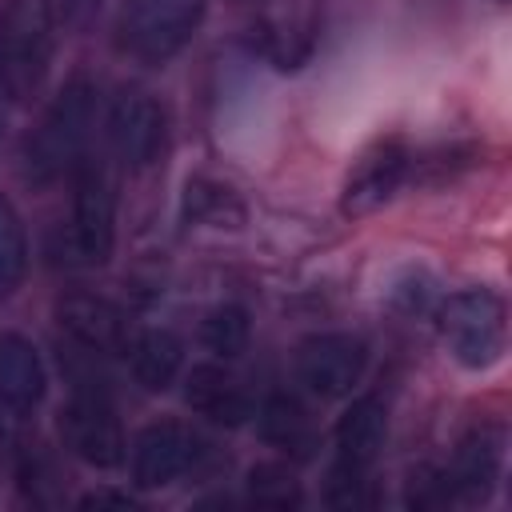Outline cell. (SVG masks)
<instances>
[{"label":"cell","mask_w":512,"mask_h":512,"mask_svg":"<svg viewBox=\"0 0 512 512\" xmlns=\"http://www.w3.org/2000/svg\"><path fill=\"white\" fill-rule=\"evenodd\" d=\"M96 96H100L96 84L76 76L44 108L40 124L32 128V136L24 144V172L36 184L60 180L64 172H76L84 164V152H88V140L96 128V112H100Z\"/></svg>","instance_id":"cell-1"},{"label":"cell","mask_w":512,"mask_h":512,"mask_svg":"<svg viewBox=\"0 0 512 512\" xmlns=\"http://www.w3.org/2000/svg\"><path fill=\"white\" fill-rule=\"evenodd\" d=\"M56 4L8 0L0 8V88L12 100H32L56 56Z\"/></svg>","instance_id":"cell-2"},{"label":"cell","mask_w":512,"mask_h":512,"mask_svg":"<svg viewBox=\"0 0 512 512\" xmlns=\"http://www.w3.org/2000/svg\"><path fill=\"white\" fill-rule=\"evenodd\" d=\"M436 332L456 364L492 368L508 348V304L496 288H464L436 312Z\"/></svg>","instance_id":"cell-3"},{"label":"cell","mask_w":512,"mask_h":512,"mask_svg":"<svg viewBox=\"0 0 512 512\" xmlns=\"http://www.w3.org/2000/svg\"><path fill=\"white\" fill-rule=\"evenodd\" d=\"M208 0H124L116 16V44L144 64L172 60L200 28Z\"/></svg>","instance_id":"cell-4"},{"label":"cell","mask_w":512,"mask_h":512,"mask_svg":"<svg viewBox=\"0 0 512 512\" xmlns=\"http://www.w3.org/2000/svg\"><path fill=\"white\" fill-rule=\"evenodd\" d=\"M112 240H116V196H112V184H108L104 168L84 160L76 168L72 220L60 232L56 260L68 264V268H96V264H104L112 256Z\"/></svg>","instance_id":"cell-5"},{"label":"cell","mask_w":512,"mask_h":512,"mask_svg":"<svg viewBox=\"0 0 512 512\" xmlns=\"http://www.w3.org/2000/svg\"><path fill=\"white\" fill-rule=\"evenodd\" d=\"M104 132L128 172L152 168L168 152V112L144 88H120L104 112Z\"/></svg>","instance_id":"cell-6"},{"label":"cell","mask_w":512,"mask_h":512,"mask_svg":"<svg viewBox=\"0 0 512 512\" xmlns=\"http://www.w3.org/2000/svg\"><path fill=\"white\" fill-rule=\"evenodd\" d=\"M204 456H208V444L200 440V432L176 420H160V424H148L132 444V480L144 492L168 488L200 472Z\"/></svg>","instance_id":"cell-7"},{"label":"cell","mask_w":512,"mask_h":512,"mask_svg":"<svg viewBox=\"0 0 512 512\" xmlns=\"http://www.w3.org/2000/svg\"><path fill=\"white\" fill-rule=\"evenodd\" d=\"M368 368V344L352 332H316L296 348V380L320 396L340 400L348 396Z\"/></svg>","instance_id":"cell-8"},{"label":"cell","mask_w":512,"mask_h":512,"mask_svg":"<svg viewBox=\"0 0 512 512\" xmlns=\"http://www.w3.org/2000/svg\"><path fill=\"white\" fill-rule=\"evenodd\" d=\"M60 440L88 468H116L124 460V428L112 404L96 392H76L60 408Z\"/></svg>","instance_id":"cell-9"},{"label":"cell","mask_w":512,"mask_h":512,"mask_svg":"<svg viewBox=\"0 0 512 512\" xmlns=\"http://www.w3.org/2000/svg\"><path fill=\"white\" fill-rule=\"evenodd\" d=\"M500 464H504V428L496 424H480L472 428L452 464L440 472V492L444 504H476L492 492V484L500 480Z\"/></svg>","instance_id":"cell-10"},{"label":"cell","mask_w":512,"mask_h":512,"mask_svg":"<svg viewBox=\"0 0 512 512\" xmlns=\"http://www.w3.org/2000/svg\"><path fill=\"white\" fill-rule=\"evenodd\" d=\"M56 320L84 352L96 356L120 352L128 344V316L96 292H64L56 300Z\"/></svg>","instance_id":"cell-11"},{"label":"cell","mask_w":512,"mask_h":512,"mask_svg":"<svg viewBox=\"0 0 512 512\" xmlns=\"http://www.w3.org/2000/svg\"><path fill=\"white\" fill-rule=\"evenodd\" d=\"M184 400L196 416L220 428H236L252 416V396L248 388L220 364H196L184 380Z\"/></svg>","instance_id":"cell-12"},{"label":"cell","mask_w":512,"mask_h":512,"mask_svg":"<svg viewBox=\"0 0 512 512\" xmlns=\"http://www.w3.org/2000/svg\"><path fill=\"white\" fill-rule=\"evenodd\" d=\"M44 388H48V372L36 344L24 340L20 332H4L0 336V400L16 412H28L44 400Z\"/></svg>","instance_id":"cell-13"},{"label":"cell","mask_w":512,"mask_h":512,"mask_svg":"<svg viewBox=\"0 0 512 512\" xmlns=\"http://www.w3.org/2000/svg\"><path fill=\"white\" fill-rule=\"evenodd\" d=\"M316 24L308 12H264L252 24V48L276 68H300L312 56Z\"/></svg>","instance_id":"cell-14"},{"label":"cell","mask_w":512,"mask_h":512,"mask_svg":"<svg viewBox=\"0 0 512 512\" xmlns=\"http://www.w3.org/2000/svg\"><path fill=\"white\" fill-rule=\"evenodd\" d=\"M384 436H388V404L380 396H356L344 408L340 424H336L340 460L344 464H356V468H368L380 456Z\"/></svg>","instance_id":"cell-15"},{"label":"cell","mask_w":512,"mask_h":512,"mask_svg":"<svg viewBox=\"0 0 512 512\" xmlns=\"http://www.w3.org/2000/svg\"><path fill=\"white\" fill-rule=\"evenodd\" d=\"M128 352H132V376L144 392H164L184 368V344L164 328L140 332L136 340H128Z\"/></svg>","instance_id":"cell-16"},{"label":"cell","mask_w":512,"mask_h":512,"mask_svg":"<svg viewBox=\"0 0 512 512\" xmlns=\"http://www.w3.org/2000/svg\"><path fill=\"white\" fill-rule=\"evenodd\" d=\"M404 176H408V152H400L396 144H388V148H380L376 156H368V160L356 168V176L348 180L344 204H348L352 212H364V208L388 200V196L400 188Z\"/></svg>","instance_id":"cell-17"},{"label":"cell","mask_w":512,"mask_h":512,"mask_svg":"<svg viewBox=\"0 0 512 512\" xmlns=\"http://www.w3.org/2000/svg\"><path fill=\"white\" fill-rule=\"evenodd\" d=\"M260 432L268 444L284 448V452H308L312 448V420H308V408L296 400V396H268L264 408H260Z\"/></svg>","instance_id":"cell-18"},{"label":"cell","mask_w":512,"mask_h":512,"mask_svg":"<svg viewBox=\"0 0 512 512\" xmlns=\"http://www.w3.org/2000/svg\"><path fill=\"white\" fill-rule=\"evenodd\" d=\"M24 272H28V236H24V220H20L16 204L0 192V300L20 288Z\"/></svg>","instance_id":"cell-19"},{"label":"cell","mask_w":512,"mask_h":512,"mask_svg":"<svg viewBox=\"0 0 512 512\" xmlns=\"http://www.w3.org/2000/svg\"><path fill=\"white\" fill-rule=\"evenodd\" d=\"M248 332H252L248 312H244L240 304H220V308H212V312L204 316V324H200V344H204L212 356L232 360V356L244 352Z\"/></svg>","instance_id":"cell-20"},{"label":"cell","mask_w":512,"mask_h":512,"mask_svg":"<svg viewBox=\"0 0 512 512\" xmlns=\"http://www.w3.org/2000/svg\"><path fill=\"white\" fill-rule=\"evenodd\" d=\"M248 496L264 508H296L300 504V480L284 464H256L248 472Z\"/></svg>","instance_id":"cell-21"},{"label":"cell","mask_w":512,"mask_h":512,"mask_svg":"<svg viewBox=\"0 0 512 512\" xmlns=\"http://www.w3.org/2000/svg\"><path fill=\"white\" fill-rule=\"evenodd\" d=\"M372 500H376V492L368 484V468H356V464L340 460L332 468V476H328V504H336V508H364Z\"/></svg>","instance_id":"cell-22"},{"label":"cell","mask_w":512,"mask_h":512,"mask_svg":"<svg viewBox=\"0 0 512 512\" xmlns=\"http://www.w3.org/2000/svg\"><path fill=\"white\" fill-rule=\"evenodd\" d=\"M52 4H56V12H60L64 20H72V24L92 20L96 8H100V0H52Z\"/></svg>","instance_id":"cell-23"},{"label":"cell","mask_w":512,"mask_h":512,"mask_svg":"<svg viewBox=\"0 0 512 512\" xmlns=\"http://www.w3.org/2000/svg\"><path fill=\"white\" fill-rule=\"evenodd\" d=\"M4 448H8V404L0 400V456H4Z\"/></svg>","instance_id":"cell-24"}]
</instances>
